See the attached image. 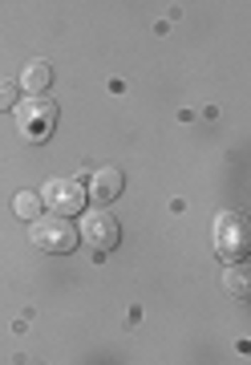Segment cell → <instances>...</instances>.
Instances as JSON below:
<instances>
[{
	"label": "cell",
	"instance_id": "7",
	"mask_svg": "<svg viewBox=\"0 0 251 365\" xmlns=\"http://www.w3.org/2000/svg\"><path fill=\"white\" fill-rule=\"evenodd\" d=\"M223 288H227L235 300H251V264H247V260H235V264H231V268L223 272Z\"/></svg>",
	"mask_w": 251,
	"mask_h": 365
},
{
	"label": "cell",
	"instance_id": "4",
	"mask_svg": "<svg viewBox=\"0 0 251 365\" xmlns=\"http://www.w3.org/2000/svg\"><path fill=\"white\" fill-rule=\"evenodd\" d=\"M41 199H45V207L53 211V215H81L85 203H90V191L78 179H53L41 191Z\"/></svg>",
	"mask_w": 251,
	"mask_h": 365
},
{
	"label": "cell",
	"instance_id": "9",
	"mask_svg": "<svg viewBox=\"0 0 251 365\" xmlns=\"http://www.w3.org/2000/svg\"><path fill=\"white\" fill-rule=\"evenodd\" d=\"M41 207H45V199H41V195H33V191H21V195L13 199V211L21 215V220H37V215H41Z\"/></svg>",
	"mask_w": 251,
	"mask_h": 365
},
{
	"label": "cell",
	"instance_id": "3",
	"mask_svg": "<svg viewBox=\"0 0 251 365\" xmlns=\"http://www.w3.org/2000/svg\"><path fill=\"white\" fill-rule=\"evenodd\" d=\"M81 232L69 223V215H49V220H33V244L49 256H65L78 248Z\"/></svg>",
	"mask_w": 251,
	"mask_h": 365
},
{
	"label": "cell",
	"instance_id": "10",
	"mask_svg": "<svg viewBox=\"0 0 251 365\" xmlns=\"http://www.w3.org/2000/svg\"><path fill=\"white\" fill-rule=\"evenodd\" d=\"M16 106V81H0V110H13Z\"/></svg>",
	"mask_w": 251,
	"mask_h": 365
},
{
	"label": "cell",
	"instance_id": "5",
	"mask_svg": "<svg viewBox=\"0 0 251 365\" xmlns=\"http://www.w3.org/2000/svg\"><path fill=\"white\" fill-rule=\"evenodd\" d=\"M78 232H81V240H85L93 252H114L118 248V240H122L118 220H114L110 211H93V215H85V223H81Z\"/></svg>",
	"mask_w": 251,
	"mask_h": 365
},
{
	"label": "cell",
	"instance_id": "2",
	"mask_svg": "<svg viewBox=\"0 0 251 365\" xmlns=\"http://www.w3.org/2000/svg\"><path fill=\"white\" fill-rule=\"evenodd\" d=\"M16 126L28 143H49V134L57 126V102L53 98H28L16 106Z\"/></svg>",
	"mask_w": 251,
	"mask_h": 365
},
{
	"label": "cell",
	"instance_id": "8",
	"mask_svg": "<svg viewBox=\"0 0 251 365\" xmlns=\"http://www.w3.org/2000/svg\"><path fill=\"white\" fill-rule=\"evenodd\" d=\"M49 81H53L49 61H28L25 73H21V86H25L28 93H45V90H49Z\"/></svg>",
	"mask_w": 251,
	"mask_h": 365
},
{
	"label": "cell",
	"instance_id": "6",
	"mask_svg": "<svg viewBox=\"0 0 251 365\" xmlns=\"http://www.w3.org/2000/svg\"><path fill=\"white\" fill-rule=\"evenodd\" d=\"M122 187H126V175L118 167H97L93 170V179L85 182V191H90L93 203H114L122 195Z\"/></svg>",
	"mask_w": 251,
	"mask_h": 365
},
{
	"label": "cell",
	"instance_id": "1",
	"mask_svg": "<svg viewBox=\"0 0 251 365\" xmlns=\"http://www.w3.org/2000/svg\"><path fill=\"white\" fill-rule=\"evenodd\" d=\"M215 252L223 260H247L251 256V220L239 211L215 215Z\"/></svg>",
	"mask_w": 251,
	"mask_h": 365
}]
</instances>
